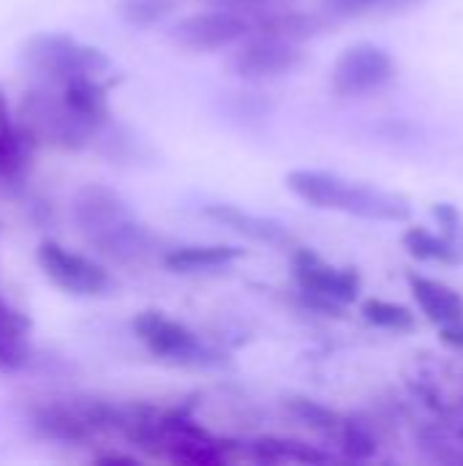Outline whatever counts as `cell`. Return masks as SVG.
<instances>
[{
  "instance_id": "6da1fadb",
  "label": "cell",
  "mask_w": 463,
  "mask_h": 466,
  "mask_svg": "<svg viewBox=\"0 0 463 466\" xmlns=\"http://www.w3.org/2000/svg\"><path fill=\"white\" fill-rule=\"evenodd\" d=\"M79 235L115 265H142L156 251V238L131 216L126 199L106 186H85L71 199Z\"/></svg>"
},
{
  "instance_id": "7a4b0ae2",
  "label": "cell",
  "mask_w": 463,
  "mask_h": 466,
  "mask_svg": "<svg viewBox=\"0 0 463 466\" xmlns=\"http://www.w3.org/2000/svg\"><path fill=\"white\" fill-rule=\"evenodd\" d=\"M287 188L319 210H338L371 221H407L412 216V208L404 197L347 180L336 172L295 169L287 175Z\"/></svg>"
},
{
  "instance_id": "3957f363",
  "label": "cell",
  "mask_w": 463,
  "mask_h": 466,
  "mask_svg": "<svg viewBox=\"0 0 463 466\" xmlns=\"http://www.w3.org/2000/svg\"><path fill=\"white\" fill-rule=\"evenodd\" d=\"M19 126L35 145H52L60 150H79L98 131V126L74 112L57 90H30L19 106Z\"/></svg>"
},
{
  "instance_id": "277c9868",
  "label": "cell",
  "mask_w": 463,
  "mask_h": 466,
  "mask_svg": "<svg viewBox=\"0 0 463 466\" xmlns=\"http://www.w3.org/2000/svg\"><path fill=\"white\" fill-rule=\"evenodd\" d=\"M22 60L27 68L65 82L74 76H104L109 71V57L104 49L76 41L68 33H35L22 44Z\"/></svg>"
},
{
  "instance_id": "5b68a950",
  "label": "cell",
  "mask_w": 463,
  "mask_h": 466,
  "mask_svg": "<svg viewBox=\"0 0 463 466\" xmlns=\"http://www.w3.org/2000/svg\"><path fill=\"white\" fill-rule=\"evenodd\" d=\"M292 268L297 287L311 309L330 317H341L344 306L357 300L360 276L352 268H336L311 248H297Z\"/></svg>"
},
{
  "instance_id": "8992f818",
  "label": "cell",
  "mask_w": 463,
  "mask_h": 466,
  "mask_svg": "<svg viewBox=\"0 0 463 466\" xmlns=\"http://www.w3.org/2000/svg\"><path fill=\"white\" fill-rule=\"evenodd\" d=\"M398 74L396 60L388 49L377 44H352L347 46L330 71V87L341 98H360L388 87Z\"/></svg>"
},
{
  "instance_id": "52a82bcc",
  "label": "cell",
  "mask_w": 463,
  "mask_h": 466,
  "mask_svg": "<svg viewBox=\"0 0 463 466\" xmlns=\"http://www.w3.org/2000/svg\"><path fill=\"white\" fill-rule=\"evenodd\" d=\"M306 60V52L297 41L251 30L229 57L235 76L246 82H267L297 71Z\"/></svg>"
},
{
  "instance_id": "ba28073f",
  "label": "cell",
  "mask_w": 463,
  "mask_h": 466,
  "mask_svg": "<svg viewBox=\"0 0 463 466\" xmlns=\"http://www.w3.org/2000/svg\"><path fill=\"white\" fill-rule=\"evenodd\" d=\"M134 336L161 360L180 366H210L218 363V355L210 352L194 330L183 322L169 319L161 311H142L134 317Z\"/></svg>"
},
{
  "instance_id": "9c48e42d",
  "label": "cell",
  "mask_w": 463,
  "mask_h": 466,
  "mask_svg": "<svg viewBox=\"0 0 463 466\" xmlns=\"http://www.w3.org/2000/svg\"><path fill=\"white\" fill-rule=\"evenodd\" d=\"M38 265L44 276L63 292L68 295H82V298H98L112 292L115 279L106 268L93 262L85 254L68 251L65 246L55 240H44L38 246Z\"/></svg>"
},
{
  "instance_id": "30bf717a",
  "label": "cell",
  "mask_w": 463,
  "mask_h": 466,
  "mask_svg": "<svg viewBox=\"0 0 463 466\" xmlns=\"http://www.w3.org/2000/svg\"><path fill=\"white\" fill-rule=\"evenodd\" d=\"M254 30V22L246 14L213 8L183 16L172 27V41L188 52H216L240 44Z\"/></svg>"
},
{
  "instance_id": "8fae6325",
  "label": "cell",
  "mask_w": 463,
  "mask_h": 466,
  "mask_svg": "<svg viewBox=\"0 0 463 466\" xmlns=\"http://www.w3.org/2000/svg\"><path fill=\"white\" fill-rule=\"evenodd\" d=\"M33 426L41 437L52 442H65V445H79L90 442L98 437L90 415H87V401H52L41 404L33 410Z\"/></svg>"
},
{
  "instance_id": "7c38bea8",
  "label": "cell",
  "mask_w": 463,
  "mask_h": 466,
  "mask_svg": "<svg viewBox=\"0 0 463 466\" xmlns=\"http://www.w3.org/2000/svg\"><path fill=\"white\" fill-rule=\"evenodd\" d=\"M205 216H210L213 221H218V224L251 238V240L267 243L273 248H292L295 246V238L284 224H278L273 218L246 213V210H240L235 205H210V208H205Z\"/></svg>"
},
{
  "instance_id": "4fadbf2b",
  "label": "cell",
  "mask_w": 463,
  "mask_h": 466,
  "mask_svg": "<svg viewBox=\"0 0 463 466\" xmlns=\"http://www.w3.org/2000/svg\"><path fill=\"white\" fill-rule=\"evenodd\" d=\"M409 289L428 322L448 328V325H456L463 319V298L445 281L409 273Z\"/></svg>"
},
{
  "instance_id": "5bb4252c",
  "label": "cell",
  "mask_w": 463,
  "mask_h": 466,
  "mask_svg": "<svg viewBox=\"0 0 463 466\" xmlns=\"http://www.w3.org/2000/svg\"><path fill=\"white\" fill-rule=\"evenodd\" d=\"M30 319L0 298V371H19L30 363Z\"/></svg>"
},
{
  "instance_id": "9a60e30c",
  "label": "cell",
  "mask_w": 463,
  "mask_h": 466,
  "mask_svg": "<svg viewBox=\"0 0 463 466\" xmlns=\"http://www.w3.org/2000/svg\"><path fill=\"white\" fill-rule=\"evenodd\" d=\"M35 142L33 137L11 120L8 101L0 90V177L19 180L30 167V153Z\"/></svg>"
},
{
  "instance_id": "2e32d148",
  "label": "cell",
  "mask_w": 463,
  "mask_h": 466,
  "mask_svg": "<svg viewBox=\"0 0 463 466\" xmlns=\"http://www.w3.org/2000/svg\"><path fill=\"white\" fill-rule=\"evenodd\" d=\"M240 257H243V248L221 246V243H213V246H180V248H172L164 257V265L172 273H205V270L226 268Z\"/></svg>"
},
{
  "instance_id": "e0dca14e",
  "label": "cell",
  "mask_w": 463,
  "mask_h": 466,
  "mask_svg": "<svg viewBox=\"0 0 463 466\" xmlns=\"http://www.w3.org/2000/svg\"><path fill=\"white\" fill-rule=\"evenodd\" d=\"M60 93L68 101L74 112H79L85 120L93 126H104L109 117V104H106V87L98 82V76H74L60 82Z\"/></svg>"
},
{
  "instance_id": "ac0fdd59",
  "label": "cell",
  "mask_w": 463,
  "mask_h": 466,
  "mask_svg": "<svg viewBox=\"0 0 463 466\" xmlns=\"http://www.w3.org/2000/svg\"><path fill=\"white\" fill-rule=\"evenodd\" d=\"M404 246L415 259L456 265L463 259V240H453L448 235H434L426 227H409L404 232Z\"/></svg>"
},
{
  "instance_id": "d6986e66",
  "label": "cell",
  "mask_w": 463,
  "mask_h": 466,
  "mask_svg": "<svg viewBox=\"0 0 463 466\" xmlns=\"http://www.w3.org/2000/svg\"><path fill=\"white\" fill-rule=\"evenodd\" d=\"M251 459L259 464H322L327 461L325 453L295 442V440H278V437H262L251 442Z\"/></svg>"
},
{
  "instance_id": "ffe728a7",
  "label": "cell",
  "mask_w": 463,
  "mask_h": 466,
  "mask_svg": "<svg viewBox=\"0 0 463 466\" xmlns=\"http://www.w3.org/2000/svg\"><path fill=\"white\" fill-rule=\"evenodd\" d=\"M254 30L300 44V41L311 38L319 30V22L311 14H300V11H292V8H273V11L262 14L259 19H254Z\"/></svg>"
},
{
  "instance_id": "44dd1931",
  "label": "cell",
  "mask_w": 463,
  "mask_h": 466,
  "mask_svg": "<svg viewBox=\"0 0 463 466\" xmlns=\"http://www.w3.org/2000/svg\"><path fill=\"white\" fill-rule=\"evenodd\" d=\"M363 317H366V322L385 328V330H396V333H407L415 328V314L407 306L390 303V300H366Z\"/></svg>"
},
{
  "instance_id": "7402d4cb",
  "label": "cell",
  "mask_w": 463,
  "mask_h": 466,
  "mask_svg": "<svg viewBox=\"0 0 463 466\" xmlns=\"http://www.w3.org/2000/svg\"><path fill=\"white\" fill-rule=\"evenodd\" d=\"M289 410L311 431H319V434L336 437V440H338V434L344 429V420H347V418H341V415H336V412H330V410H325V407H319L317 401H308V399H292L289 401Z\"/></svg>"
},
{
  "instance_id": "603a6c76",
  "label": "cell",
  "mask_w": 463,
  "mask_h": 466,
  "mask_svg": "<svg viewBox=\"0 0 463 466\" xmlns=\"http://www.w3.org/2000/svg\"><path fill=\"white\" fill-rule=\"evenodd\" d=\"M175 5H177V0H123L120 14L131 25L150 27V25H158L164 16H169L175 11Z\"/></svg>"
},
{
  "instance_id": "cb8c5ba5",
  "label": "cell",
  "mask_w": 463,
  "mask_h": 466,
  "mask_svg": "<svg viewBox=\"0 0 463 466\" xmlns=\"http://www.w3.org/2000/svg\"><path fill=\"white\" fill-rule=\"evenodd\" d=\"M338 442L347 451V456H352V459H371L377 453V440L355 420H344Z\"/></svg>"
},
{
  "instance_id": "d4e9b609",
  "label": "cell",
  "mask_w": 463,
  "mask_h": 466,
  "mask_svg": "<svg viewBox=\"0 0 463 466\" xmlns=\"http://www.w3.org/2000/svg\"><path fill=\"white\" fill-rule=\"evenodd\" d=\"M205 3H210L213 8H226V11H237V14H246L248 19L251 16H262V14H267V11H273V8H278V3L281 0H205ZM254 22V19H251Z\"/></svg>"
},
{
  "instance_id": "484cf974",
  "label": "cell",
  "mask_w": 463,
  "mask_h": 466,
  "mask_svg": "<svg viewBox=\"0 0 463 466\" xmlns=\"http://www.w3.org/2000/svg\"><path fill=\"white\" fill-rule=\"evenodd\" d=\"M325 5V11L336 14V16H360L388 0H319Z\"/></svg>"
},
{
  "instance_id": "4316f807",
  "label": "cell",
  "mask_w": 463,
  "mask_h": 466,
  "mask_svg": "<svg viewBox=\"0 0 463 466\" xmlns=\"http://www.w3.org/2000/svg\"><path fill=\"white\" fill-rule=\"evenodd\" d=\"M434 216H437V221H439V227H442V235H448V238H453V240H463L461 213H458L453 205H448V202L434 205Z\"/></svg>"
},
{
  "instance_id": "83f0119b",
  "label": "cell",
  "mask_w": 463,
  "mask_h": 466,
  "mask_svg": "<svg viewBox=\"0 0 463 466\" xmlns=\"http://www.w3.org/2000/svg\"><path fill=\"white\" fill-rule=\"evenodd\" d=\"M442 341H445L448 347H453V350L463 352V319L461 322H456V325L442 328Z\"/></svg>"
},
{
  "instance_id": "f1b7e54d",
  "label": "cell",
  "mask_w": 463,
  "mask_h": 466,
  "mask_svg": "<svg viewBox=\"0 0 463 466\" xmlns=\"http://www.w3.org/2000/svg\"><path fill=\"white\" fill-rule=\"evenodd\" d=\"M96 461L98 464H136L134 456H123V453H98Z\"/></svg>"
}]
</instances>
